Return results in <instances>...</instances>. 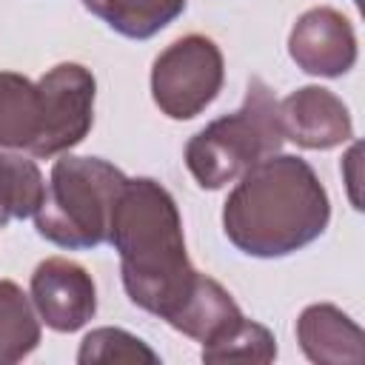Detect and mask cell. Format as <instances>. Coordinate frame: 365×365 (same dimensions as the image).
Here are the masks:
<instances>
[{
  "mask_svg": "<svg viewBox=\"0 0 365 365\" xmlns=\"http://www.w3.org/2000/svg\"><path fill=\"white\" fill-rule=\"evenodd\" d=\"M225 83V60L208 34H182L151 63V100L168 120H194Z\"/></svg>",
  "mask_w": 365,
  "mask_h": 365,
  "instance_id": "5b68a950",
  "label": "cell"
},
{
  "mask_svg": "<svg viewBox=\"0 0 365 365\" xmlns=\"http://www.w3.org/2000/svg\"><path fill=\"white\" fill-rule=\"evenodd\" d=\"M83 6L128 40H148L185 11V0H83Z\"/></svg>",
  "mask_w": 365,
  "mask_h": 365,
  "instance_id": "4fadbf2b",
  "label": "cell"
},
{
  "mask_svg": "<svg viewBox=\"0 0 365 365\" xmlns=\"http://www.w3.org/2000/svg\"><path fill=\"white\" fill-rule=\"evenodd\" d=\"M288 54L299 71L334 80L356 66V31L342 11L331 6H317L302 11L291 26Z\"/></svg>",
  "mask_w": 365,
  "mask_h": 365,
  "instance_id": "ba28073f",
  "label": "cell"
},
{
  "mask_svg": "<svg viewBox=\"0 0 365 365\" xmlns=\"http://www.w3.org/2000/svg\"><path fill=\"white\" fill-rule=\"evenodd\" d=\"M40 134L37 83L17 71H0V148L31 154Z\"/></svg>",
  "mask_w": 365,
  "mask_h": 365,
  "instance_id": "7c38bea8",
  "label": "cell"
},
{
  "mask_svg": "<svg viewBox=\"0 0 365 365\" xmlns=\"http://www.w3.org/2000/svg\"><path fill=\"white\" fill-rule=\"evenodd\" d=\"M331 200L314 165L297 154H271L251 165L222 202L228 242L257 259L302 251L325 234Z\"/></svg>",
  "mask_w": 365,
  "mask_h": 365,
  "instance_id": "6da1fadb",
  "label": "cell"
},
{
  "mask_svg": "<svg viewBox=\"0 0 365 365\" xmlns=\"http://www.w3.org/2000/svg\"><path fill=\"white\" fill-rule=\"evenodd\" d=\"M128 299L168 322L197 282L174 194L151 177H128L108 222Z\"/></svg>",
  "mask_w": 365,
  "mask_h": 365,
  "instance_id": "7a4b0ae2",
  "label": "cell"
},
{
  "mask_svg": "<svg viewBox=\"0 0 365 365\" xmlns=\"http://www.w3.org/2000/svg\"><path fill=\"white\" fill-rule=\"evenodd\" d=\"M46 194L40 165L26 151H0V228L37 214Z\"/></svg>",
  "mask_w": 365,
  "mask_h": 365,
  "instance_id": "9a60e30c",
  "label": "cell"
},
{
  "mask_svg": "<svg viewBox=\"0 0 365 365\" xmlns=\"http://www.w3.org/2000/svg\"><path fill=\"white\" fill-rule=\"evenodd\" d=\"M40 134L34 160H51L80 145L94 125L97 80L80 63H57L40 80Z\"/></svg>",
  "mask_w": 365,
  "mask_h": 365,
  "instance_id": "8992f818",
  "label": "cell"
},
{
  "mask_svg": "<svg viewBox=\"0 0 365 365\" xmlns=\"http://www.w3.org/2000/svg\"><path fill=\"white\" fill-rule=\"evenodd\" d=\"M43 339L31 297L11 279H0V365L23 362Z\"/></svg>",
  "mask_w": 365,
  "mask_h": 365,
  "instance_id": "5bb4252c",
  "label": "cell"
},
{
  "mask_svg": "<svg viewBox=\"0 0 365 365\" xmlns=\"http://www.w3.org/2000/svg\"><path fill=\"white\" fill-rule=\"evenodd\" d=\"M29 297L40 322L57 334H74L97 314L94 277L68 257H48L37 262L31 271Z\"/></svg>",
  "mask_w": 365,
  "mask_h": 365,
  "instance_id": "52a82bcc",
  "label": "cell"
},
{
  "mask_svg": "<svg viewBox=\"0 0 365 365\" xmlns=\"http://www.w3.org/2000/svg\"><path fill=\"white\" fill-rule=\"evenodd\" d=\"M125 180L128 177L103 157L60 154L34 214L37 234L66 251H88L108 242L111 211Z\"/></svg>",
  "mask_w": 365,
  "mask_h": 365,
  "instance_id": "3957f363",
  "label": "cell"
},
{
  "mask_svg": "<svg viewBox=\"0 0 365 365\" xmlns=\"http://www.w3.org/2000/svg\"><path fill=\"white\" fill-rule=\"evenodd\" d=\"M77 362L80 365H97V362H148V365H160V354L143 342L137 334L125 331V328H94L83 336L80 351H77Z\"/></svg>",
  "mask_w": 365,
  "mask_h": 365,
  "instance_id": "e0dca14e",
  "label": "cell"
},
{
  "mask_svg": "<svg viewBox=\"0 0 365 365\" xmlns=\"http://www.w3.org/2000/svg\"><path fill=\"white\" fill-rule=\"evenodd\" d=\"M294 331L302 354L317 365H359L365 359L362 328L334 302L305 305Z\"/></svg>",
  "mask_w": 365,
  "mask_h": 365,
  "instance_id": "30bf717a",
  "label": "cell"
},
{
  "mask_svg": "<svg viewBox=\"0 0 365 365\" xmlns=\"http://www.w3.org/2000/svg\"><path fill=\"white\" fill-rule=\"evenodd\" d=\"M202 362H274L277 339L274 334L254 319H240L220 339L202 345Z\"/></svg>",
  "mask_w": 365,
  "mask_h": 365,
  "instance_id": "2e32d148",
  "label": "cell"
},
{
  "mask_svg": "<svg viewBox=\"0 0 365 365\" xmlns=\"http://www.w3.org/2000/svg\"><path fill=\"white\" fill-rule=\"evenodd\" d=\"M282 143L279 100L265 80L251 77L242 106L200 128L185 143L182 160L202 191H220L259 160L279 154Z\"/></svg>",
  "mask_w": 365,
  "mask_h": 365,
  "instance_id": "277c9868",
  "label": "cell"
},
{
  "mask_svg": "<svg viewBox=\"0 0 365 365\" xmlns=\"http://www.w3.org/2000/svg\"><path fill=\"white\" fill-rule=\"evenodd\" d=\"M242 317L245 314L237 305V299L231 297V291L225 285H220L214 277L200 271L191 294L185 297L180 311L168 319V325L174 331H180L182 336L208 345V342L220 339L228 328H234Z\"/></svg>",
  "mask_w": 365,
  "mask_h": 365,
  "instance_id": "8fae6325",
  "label": "cell"
},
{
  "mask_svg": "<svg viewBox=\"0 0 365 365\" xmlns=\"http://www.w3.org/2000/svg\"><path fill=\"white\" fill-rule=\"evenodd\" d=\"M356 3H359V0H356Z\"/></svg>",
  "mask_w": 365,
  "mask_h": 365,
  "instance_id": "ac0fdd59",
  "label": "cell"
},
{
  "mask_svg": "<svg viewBox=\"0 0 365 365\" xmlns=\"http://www.w3.org/2000/svg\"><path fill=\"white\" fill-rule=\"evenodd\" d=\"M285 140L308 151H328L354 140V120L342 97L325 86H302L279 100Z\"/></svg>",
  "mask_w": 365,
  "mask_h": 365,
  "instance_id": "9c48e42d",
  "label": "cell"
}]
</instances>
